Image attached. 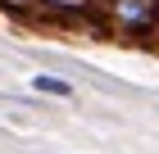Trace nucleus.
Masks as SVG:
<instances>
[{"label": "nucleus", "mask_w": 159, "mask_h": 154, "mask_svg": "<svg viewBox=\"0 0 159 154\" xmlns=\"http://www.w3.org/2000/svg\"><path fill=\"white\" fill-rule=\"evenodd\" d=\"M32 86H37V91H46V95H73V86L64 82V77H50V73L32 77Z\"/></svg>", "instance_id": "obj_1"}]
</instances>
